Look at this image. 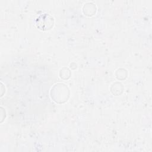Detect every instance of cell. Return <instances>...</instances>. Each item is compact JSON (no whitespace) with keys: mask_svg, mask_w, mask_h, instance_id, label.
Segmentation results:
<instances>
[{"mask_svg":"<svg viewBox=\"0 0 152 152\" xmlns=\"http://www.w3.org/2000/svg\"><path fill=\"white\" fill-rule=\"evenodd\" d=\"M36 24L37 27L41 30L49 29L53 26V18L47 14H43L37 18Z\"/></svg>","mask_w":152,"mask_h":152,"instance_id":"6da1fadb","label":"cell"}]
</instances>
